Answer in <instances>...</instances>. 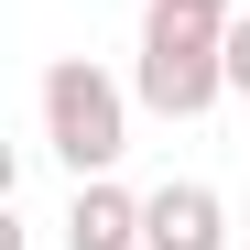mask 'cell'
<instances>
[{"mask_svg":"<svg viewBox=\"0 0 250 250\" xmlns=\"http://www.w3.org/2000/svg\"><path fill=\"white\" fill-rule=\"evenodd\" d=\"M142 250H229V207H218V185H196V174L152 185V196H142Z\"/></svg>","mask_w":250,"mask_h":250,"instance_id":"3957f363","label":"cell"},{"mask_svg":"<svg viewBox=\"0 0 250 250\" xmlns=\"http://www.w3.org/2000/svg\"><path fill=\"white\" fill-rule=\"evenodd\" d=\"M131 98L152 120H207L229 98V22L152 0V11H142V44H131Z\"/></svg>","mask_w":250,"mask_h":250,"instance_id":"6da1fadb","label":"cell"},{"mask_svg":"<svg viewBox=\"0 0 250 250\" xmlns=\"http://www.w3.org/2000/svg\"><path fill=\"white\" fill-rule=\"evenodd\" d=\"M174 11H218V22H229V11H239V0H174Z\"/></svg>","mask_w":250,"mask_h":250,"instance_id":"8992f818","label":"cell"},{"mask_svg":"<svg viewBox=\"0 0 250 250\" xmlns=\"http://www.w3.org/2000/svg\"><path fill=\"white\" fill-rule=\"evenodd\" d=\"M229 98H250V11H229Z\"/></svg>","mask_w":250,"mask_h":250,"instance_id":"5b68a950","label":"cell"},{"mask_svg":"<svg viewBox=\"0 0 250 250\" xmlns=\"http://www.w3.org/2000/svg\"><path fill=\"white\" fill-rule=\"evenodd\" d=\"M65 250H142V196L120 174H76L65 196Z\"/></svg>","mask_w":250,"mask_h":250,"instance_id":"277c9868","label":"cell"},{"mask_svg":"<svg viewBox=\"0 0 250 250\" xmlns=\"http://www.w3.org/2000/svg\"><path fill=\"white\" fill-rule=\"evenodd\" d=\"M44 142H55L65 174H109L131 152V87L98 55H55L44 65Z\"/></svg>","mask_w":250,"mask_h":250,"instance_id":"7a4b0ae2","label":"cell"}]
</instances>
